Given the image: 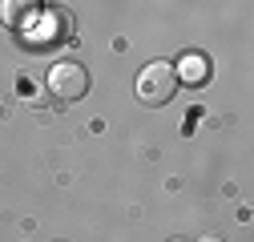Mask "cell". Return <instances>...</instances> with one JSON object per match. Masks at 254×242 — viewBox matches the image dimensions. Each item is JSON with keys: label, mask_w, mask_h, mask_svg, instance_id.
Listing matches in <instances>:
<instances>
[{"label": "cell", "mask_w": 254, "mask_h": 242, "mask_svg": "<svg viewBox=\"0 0 254 242\" xmlns=\"http://www.w3.org/2000/svg\"><path fill=\"white\" fill-rule=\"evenodd\" d=\"M178 73H174V65L170 60H153V65H145L141 73H137V101L141 105H166L174 93H178Z\"/></svg>", "instance_id": "6da1fadb"}, {"label": "cell", "mask_w": 254, "mask_h": 242, "mask_svg": "<svg viewBox=\"0 0 254 242\" xmlns=\"http://www.w3.org/2000/svg\"><path fill=\"white\" fill-rule=\"evenodd\" d=\"M49 93L57 101H81L89 93V69L81 60H57L49 69Z\"/></svg>", "instance_id": "7a4b0ae2"}, {"label": "cell", "mask_w": 254, "mask_h": 242, "mask_svg": "<svg viewBox=\"0 0 254 242\" xmlns=\"http://www.w3.org/2000/svg\"><path fill=\"white\" fill-rule=\"evenodd\" d=\"M41 12V0H0V20L8 28H28Z\"/></svg>", "instance_id": "3957f363"}, {"label": "cell", "mask_w": 254, "mask_h": 242, "mask_svg": "<svg viewBox=\"0 0 254 242\" xmlns=\"http://www.w3.org/2000/svg\"><path fill=\"white\" fill-rule=\"evenodd\" d=\"M174 73H178V81H186V85H206V81H210V57H206V53H186L178 65H174Z\"/></svg>", "instance_id": "277c9868"}, {"label": "cell", "mask_w": 254, "mask_h": 242, "mask_svg": "<svg viewBox=\"0 0 254 242\" xmlns=\"http://www.w3.org/2000/svg\"><path fill=\"white\" fill-rule=\"evenodd\" d=\"M198 242H226V238H222V234H202Z\"/></svg>", "instance_id": "5b68a950"}, {"label": "cell", "mask_w": 254, "mask_h": 242, "mask_svg": "<svg viewBox=\"0 0 254 242\" xmlns=\"http://www.w3.org/2000/svg\"><path fill=\"white\" fill-rule=\"evenodd\" d=\"M174 242H182V238H174Z\"/></svg>", "instance_id": "8992f818"}]
</instances>
